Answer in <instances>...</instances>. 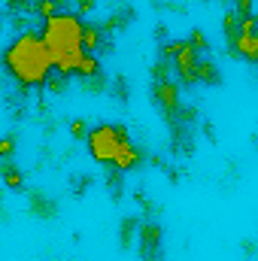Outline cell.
Listing matches in <instances>:
<instances>
[{
	"label": "cell",
	"instance_id": "obj_19",
	"mask_svg": "<svg viewBox=\"0 0 258 261\" xmlns=\"http://www.w3.org/2000/svg\"><path fill=\"white\" fill-rule=\"evenodd\" d=\"M225 3H231V0H225Z\"/></svg>",
	"mask_w": 258,
	"mask_h": 261
},
{
	"label": "cell",
	"instance_id": "obj_17",
	"mask_svg": "<svg viewBox=\"0 0 258 261\" xmlns=\"http://www.w3.org/2000/svg\"><path fill=\"white\" fill-rule=\"evenodd\" d=\"M94 9V0H76V12H91Z\"/></svg>",
	"mask_w": 258,
	"mask_h": 261
},
{
	"label": "cell",
	"instance_id": "obj_13",
	"mask_svg": "<svg viewBox=\"0 0 258 261\" xmlns=\"http://www.w3.org/2000/svg\"><path fill=\"white\" fill-rule=\"evenodd\" d=\"M189 46H192L197 55H203V52H210V43H207V37H203V31H192V40H189Z\"/></svg>",
	"mask_w": 258,
	"mask_h": 261
},
{
	"label": "cell",
	"instance_id": "obj_2",
	"mask_svg": "<svg viewBox=\"0 0 258 261\" xmlns=\"http://www.w3.org/2000/svg\"><path fill=\"white\" fill-rule=\"evenodd\" d=\"M3 70L21 88H46V82L55 76V61L46 49L43 34L40 31H21L3 49Z\"/></svg>",
	"mask_w": 258,
	"mask_h": 261
},
{
	"label": "cell",
	"instance_id": "obj_7",
	"mask_svg": "<svg viewBox=\"0 0 258 261\" xmlns=\"http://www.w3.org/2000/svg\"><path fill=\"white\" fill-rule=\"evenodd\" d=\"M219 85L222 82V73H219V67L213 58H200L197 61V70H194V85Z\"/></svg>",
	"mask_w": 258,
	"mask_h": 261
},
{
	"label": "cell",
	"instance_id": "obj_3",
	"mask_svg": "<svg viewBox=\"0 0 258 261\" xmlns=\"http://www.w3.org/2000/svg\"><path fill=\"white\" fill-rule=\"evenodd\" d=\"M85 146H88V155L97 164H104L107 170H116V173H128L134 167H140V161H143L140 146L131 140V134L122 125H97V128H88Z\"/></svg>",
	"mask_w": 258,
	"mask_h": 261
},
{
	"label": "cell",
	"instance_id": "obj_16",
	"mask_svg": "<svg viewBox=\"0 0 258 261\" xmlns=\"http://www.w3.org/2000/svg\"><path fill=\"white\" fill-rule=\"evenodd\" d=\"M70 134H73L76 140H85V134H88V125H85L82 119H76V122L70 125Z\"/></svg>",
	"mask_w": 258,
	"mask_h": 261
},
{
	"label": "cell",
	"instance_id": "obj_12",
	"mask_svg": "<svg viewBox=\"0 0 258 261\" xmlns=\"http://www.w3.org/2000/svg\"><path fill=\"white\" fill-rule=\"evenodd\" d=\"M31 210H34L40 219H49V216H55V213H58L55 200H49V197L40 195V192H34V195H31Z\"/></svg>",
	"mask_w": 258,
	"mask_h": 261
},
{
	"label": "cell",
	"instance_id": "obj_15",
	"mask_svg": "<svg viewBox=\"0 0 258 261\" xmlns=\"http://www.w3.org/2000/svg\"><path fill=\"white\" fill-rule=\"evenodd\" d=\"M231 3H234L231 9H234L237 15H252V0H231Z\"/></svg>",
	"mask_w": 258,
	"mask_h": 261
},
{
	"label": "cell",
	"instance_id": "obj_8",
	"mask_svg": "<svg viewBox=\"0 0 258 261\" xmlns=\"http://www.w3.org/2000/svg\"><path fill=\"white\" fill-rule=\"evenodd\" d=\"M104 28H97V24H82V49L88 52V55H97L100 52V46H104Z\"/></svg>",
	"mask_w": 258,
	"mask_h": 261
},
{
	"label": "cell",
	"instance_id": "obj_5",
	"mask_svg": "<svg viewBox=\"0 0 258 261\" xmlns=\"http://www.w3.org/2000/svg\"><path fill=\"white\" fill-rule=\"evenodd\" d=\"M164 61L170 67L173 79L179 85H194V70H197V61L200 55L189 46V40H173L164 46Z\"/></svg>",
	"mask_w": 258,
	"mask_h": 261
},
{
	"label": "cell",
	"instance_id": "obj_14",
	"mask_svg": "<svg viewBox=\"0 0 258 261\" xmlns=\"http://www.w3.org/2000/svg\"><path fill=\"white\" fill-rule=\"evenodd\" d=\"M15 155V137H0V161H12Z\"/></svg>",
	"mask_w": 258,
	"mask_h": 261
},
{
	"label": "cell",
	"instance_id": "obj_11",
	"mask_svg": "<svg viewBox=\"0 0 258 261\" xmlns=\"http://www.w3.org/2000/svg\"><path fill=\"white\" fill-rule=\"evenodd\" d=\"M67 9V0H34V12L46 21V18H52V15H58V12H64Z\"/></svg>",
	"mask_w": 258,
	"mask_h": 261
},
{
	"label": "cell",
	"instance_id": "obj_4",
	"mask_svg": "<svg viewBox=\"0 0 258 261\" xmlns=\"http://www.w3.org/2000/svg\"><path fill=\"white\" fill-rule=\"evenodd\" d=\"M179 82L170 76V67L167 61H158L155 64V79H152V97H155V107L164 119H176L179 110H183V94H179Z\"/></svg>",
	"mask_w": 258,
	"mask_h": 261
},
{
	"label": "cell",
	"instance_id": "obj_9",
	"mask_svg": "<svg viewBox=\"0 0 258 261\" xmlns=\"http://www.w3.org/2000/svg\"><path fill=\"white\" fill-rule=\"evenodd\" d=\"M140 246L146 249V255H155V252L161 249V228L152 225V222H146V225L140 228Z\"/></svg>",
	"mask_w": 258,
	"mask_h": 261
},
{
	"label": "cell",
	"instance_id": "obj_18",
	"mask_svg": "<svg viewBox=\"0 0 258 261\" xmlns=\"http://www.w3.org/2000/svg\"><path fill=\"white\" fill-rule=\"evenodd\" d=\"M9 6H28V0H6Z\"/></svg>",
	"mask_w": 258,
	"mask_h": 261
},
{
	"label": "cell",
	"instance_id": "obj_1",
	"mask_svg": "<svg viewBox=\"0 0 258 261\" xmlns=\"http://www.w3.org/2000/svg\"><path fill=\"white\" fill-rule=\"evenodd\" d=\"M82 18L79 12L64 9L52 18L43 21V40H46V49L55 61V73L73 79V76H82V79H94L100 76V58L97 55H88L82 49Z\"/></svg>",
	"mask_w": 258,
	"mask_h": 261
},
{
	"label": "cell",
	"instance_id": "obj_10",
	"mask_svg": "<svg viewBox=\"0 0 258 261\" xmlns=\"http://www.w3.org/2000/svg\"><path fill=\"white\" fill-rule=\"evenodd\" d=\"M0 176H3V186L6 189H24V176H21V170L12 164V161H0Z\"/></svg>",
	"mask_w": 258,
	"mask_h": 261
},
{
	"label": "cell",
	"instance_id": "obj_6",
	"mask_svg": "<svg viewBox=\"0 0 258 261\" xmlns=\"http://www.w3.org/2000/svg\"><path fill=\"white\" fill-rule=\"evenodd\" d=\"M228 52L243 58L246 64H255L258 61V28H255V15H240V24H237V34L234 40L228 43Z\"/></svg>",
	"mask_w": 258,
	"mask_h": 261
}]
</instances>
